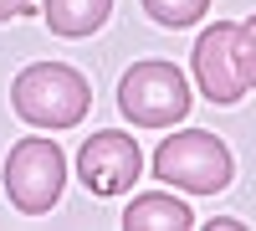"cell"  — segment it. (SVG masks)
<instances>
[{"instance_id":"obj_8","label":"cell","mask_w":256,"mask_h":231,"mask_svg":"<svg viewBox=\"0 0 256 231\" xmlns=\"http://www.w3.org/2000/svg\"><path fill=\"white\" fill-rule=\"evenodd\" d=\"M113 0H41V16H46V26L67 41H82L92 36L102 21H108Z\"/></svg>"},{"instance_id":"obj_12","label":"cell","mask_w":256,"mask_h":231,"mask_svg":"<svg viewBox=\"0 0 256 231\" xmlns=\"http://www.w3.org/2000/svg\"><path fill=\"white\" fill-rule=\"evenodd\" d=\"M236 226H241V221H230V216H216V221H210L205 231H236Z\"/></svg>"},{"instance_id":"obj_5","label":"cell","mask_w":256,"mask_h":231,"mask_svg":"<svg viewBox=\"0 0 256 231\" xmlns=\"http://www.w3.org/2000/svg\"><path fill=\"white\" fill-rule=\"evenodd\" d=\"M77 175H82V185H88L92 195H123V190H134V180L144 175V154H138V144L128 134L102 129V134H92L82 144Z\"/></svg>"},{"instance_id":"obj_2","label":"cell","mask_w":256,"mask_h":231,"mask_svg":"<svg viewBox=\"0 0 256 231\" xmlns=\"http://www.w3.org/2000/svg\"><path fill=\"white\" fill-rule=\"evenodd\" d=\"M154 175L174 190H190V195H216L230 185L236 164H230V149L205 134V129H180L169 134L159 149H154Z\"/></svg>"},{"instance_id":"obj_7","label":"cell","mask_w":256,"mask_h":231,"mask_svg":"<svg viewBox=\"0 0 256 231\" xmlns=\"http://www.w3.org/2000/svg\"><path fill=\"white\" fill-rule=\"evenodd\" d=\"M123 226L128 231H190L195 216L180 195H164V190H148V195H134V205L123 211Z\"/></svg>"},{"instance_id":"obj_9","label":"cell","mask_w":256,"mask_h":231,"mask_svg":"<svg viewBox=\"0 0 256 231\" xmlns=\"http://www.w3.org/2000/svg\"><path fill=\"white\" fill-rule=\"evenodd\" d=\"M144 11H148V21L180 31V26H195V21L210 11V0H144Z\"/></svg>"},{"instance_id":"obj_4","label":"cell","mask_w":256,"mask_h":231,"mask_svg":"<svg viewBox=\"0 0 256 231\" xmlns=\"http://www.w3.org/2000/svg\"><path fill=\"white\" fill-rule=\"evenodd\" d=\"M62 185H67V154L56 149L52 139H20L6 154V190L10 205H20L26 216H41L62 200Z\"/></svg>"},{"instance_id":"obj_10","label":"cell","mask_w":256,"mask_h":231,"mask_svg":"<svg viewBox=\"0 0 256 231\" xmlns=\"http://www.w3.org/2000/svg\"><path fill=\"white\" fill-rule=\"evenodd\" d=\"M236 52H241V72H246V82L256 88V16L236 26Z\"/></svg>"},{"instance_id":"obj_11","label":"cell","mask_w":256,"mask_h":231,"mask_svg":"<svg viewBox=\"0 0 256 231\" xmlns=\"http://www.w3.org/2000/svg\"><path fill=\"white\" fill-rule=\"evenodd\" d=\"M31 11V0H0V21H10V16H26Z\"/></svg>"},{"instance_id":"obj_3","label":"cell","mask_w":256,"mask_h":231,"mask_svg":"<svg viewBox=\"0 0 256 231\" xmlns=\"http://www.w3.org/2000/svg\"><path fill=\"white\" fill-rule=\"evenodd\" d=\"M118 108L128 123L169 129L190 113V82L174 62H134L118 82Z\"/></svg>"},{"instance_id":"obj_6","label":"cell","mask_w":256,"mask_h":231,"mask_svg":"<svg viewBox=\"0 0 256 231\" xmlns=\"http://www.w3.org/2000/svg\"><path fill=\"white\" fill-rule=\"evenodd\" d=\"M195 82L210 103H236L251 82L241 72V52H236V26L230 21H216V26H205L200 41H195Z\"/></svg>"},{"instance_id":"obj_1","label":"cell","mask_w":256,"mask_h":231,"mask_svg":"<svg viewBox=\"0 0 256 231\" xmlns=\"http://www.w3.org/2000/svg\"><path fill=\"white\" fill-rule=\"evenodd\" d=\"M10 108L31 129H72L92 108V88L67 62H31L10 82Z\"/></svg>"}]
</instances>
